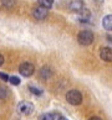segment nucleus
Instances as JSON below:
<instances>
[{
    "instance_id": "1",
    "label": "nucleus",
    "mask_w": 112,
    "mask_h": 120,
    "mask_svg": "<svg viewBox=\"0 0 112 120\" xmlns=\"http://www.w3.org/2000/svg\"><path fill=\"white\" fill-rule=\"evenodd\" d=\"M77 41L82 46H88L93 41V34L90 30H83L77 35Z\"/></svg>"
},
{
    "instance_id": "2",
    "label": "nucleus",
    "mask_w": 112,
    "mask_h": 120,
    "mask_svg": "<svg viewBox=\"0 0 112 120\" xmlns=\"http://www.w3.org/2000/svg\"><path fill=\"white\" fill-rule=\"evenodd\" d=\"M66 100L69 101L71 105H79V104L82 103V94L76 89L69 90L66 94Z\"/></svg>"
},
{
    "instance_id": "3",
    "label": "nucleus",
    "mask_w": 112,
    "mask_h": 120,
    "mask_svg": "<svg viewBox=\"0 0 112 120\" xmlns=\"http://www.w3.org/2000/svg\"><path fill=\"white\" fill-rule=\"evenodd\" d=\"M19 72L22 77H31L35 72V67H34L33 63H30V62H24V63L20 64Z\"/></svg>"
},
{
    "instance_id": "4",
    "label": "nucleus",
    "mask_w": 112,
    "mask_h": 120,
    "mask_svg": "<svg viewBox=\"0 0 112 120\" xmlns=\"http://www.w3.org/2000/svg\"><path fill=\"white\" fill-rule=\"evenodd\" d=\"M17 110L24 115H30L34 112V104L30 101H20L17 104Z\"/></svg>"
},
{
    "instance_id": "5",
    "label": "nucleus",
    "mask_w": 112,
    "mask_h": 120,
    "mask_svg": "<svg viewBox=\"0 0 112 120\" xmlns=\"http://www.w3.org/2000/svg\"><path fill=\"white\" fill-rule=\"evenodd\" d=\"M33 16L36 20H44V19H46V16H47V9H45L42 6H36L33 10Z\"/></svg>"
},
{
    "instance_id": "6",
    "label": "nucleus",
    "mask_w": 112,
    "mask_h": 120,
    "mask_svg": "<svg viewBox=\"0 0 112 120\" xmlns=\"http://www.w3.org/2000/svg\"><path fill=\"white\" fill-rule=\"evenodd\" d=\"M69 8H70L71 11L79 12V11H81L82 9L85 8V3H83V0H70Z\"/></svg>"
},
{
    "instance_id": "7",
    "label": "nucleus",
    "mask_w": 112,
    "mask_h": 120,
    "mask_svg": "<svg viewBox=\"0 0 112 120\" xmlns=\"http://www.w3.org/2000/svg\"><path fill=\"white\" fill-rule=\"evenodd\" d=\"M100 57L105 62H112V48L111 47H102L100 50Z\"/></svg>"
},
{
    "instance_id": "8",
    "label": "nucleus",
    "mask_w": 112,
    "mask_h": 120,
    "mask_svg": "<svg viewBox=\"0 0 112 120\" xmlns=\"http://www.w3.org/2000/svg\"><path fill=\"white\" fill-rule=\"evenodd\" d=\"M77 19L80 22H88L90 19H91V11L88 9H82L81 11L77 12Z\"/></svg>"
},
{
    "instance_id": "9",
    "label": "nucleus",
    "mask_w": 112,
    "mask_h": 120,
    "mask_svg": "<svg viewBox=\"0 0 112 120\" xmlns=\"http://www.w3.org/2000/svg\"><path fill=\"white\" fill-rule=\"evenodd\" d=\"M52 75H54V71L50 66H44V67L40 69V77H41V79L46 81V79L51 78Z\"/></svg>"
},
{
    "instance_id": "10",
    "label": "nucleus",
    "mask_w": 112,
    "mask_h": 120,
    "mask_svg": "<svg viewBox=\"0 0 112 120\" xmlns=\"http://www.w3.org/2000/svg\"><path fill=\"white\" fill-rule=\"evenodd\" d=\"M102 26L107 31H112V15H106L102 19Z\"/></svg>"
},
{
    "instance_id": "11",
    "label": "nucleus",
    "mask_w": 112,
    "mask_h": 120,
    "mask_svg": "<svg viewBox=\"0 0 112 120\" xmlns=\"http://www.w3.org/2000/svg\"><path fill=\"white\" fill-rule=\"evenodd\" d=\"M59 118V114H56L55 112H51V113H45L40 116V120H56Z\"/></svg>"
},
{
    "instance_id": "12",
    "label": "nucleus",
    "mask_w": 112,
    "mask_h": 120,
    "mask_svg": "<svg viewBox=\"0 0 112 120\" xmlns=\"http://www.w3.org/2000/svg\"><path fill=\"white\" fill-rule=\"evenodd\" d=\"M52 4H54V0H39V5L47 9V10L52 8Z\"/></svg>"
},
{
    "instance_id": "13",
    "label": "nucleus",
    "mask_w": 112,
    "mask_h": 120,
    "mask_svg": "<svg viewBox=\"0 0 112 120\" xmlns=\"http://www.w3.org/2000/svg\"><path fill=\"white\" fill-rule=\"evenodd\" d=\"M1 4L4 8L6 9H11L15 6V0H1Z\"/></svg>"
},
{
    "instance_id": "14",
    "label": "nucleus",
    "mask_w": 112,
    "mask_h": 120,
    "mask_svg": "<svg viewBox=\"0 0 112 120\" xmlns=\"http://www.w3.org/2000/svg\"><path fill=\"white\" fill-rule=\"evenodd\" d=\"M8 94H9L8 88L4 87V86H0V99H6Z\"/></svg>"
},
{
    "instance_id": "15",
    "label": "nucleus",
    "mask_w": 112,
    "mask_h": 120,
    "mask_svg": "<svg viewBox=\"0 0 112 120\" xmlns=\"http://www.w3.org/2000/svg\"><path fill=\"white\" fill-rule=\"evenodd\" d=\"M29 90L33 93L34 95H41V94H42V90L40 89V88L34 87V86H29Z\"/></svg>"
},
{
    "instance_id": "16",
    "label": "nucleus",
    "mask_w": 112,
    "mask_h": 120,
    "mask_svg": "<svg viewBox=\"0 0 112 120\" xmlns=\"http://www.w3.org/2000/svg\"><path fill=\"white\" fill-rule=\"evenodd\" d=\"M9 82H10L12 86H19L20 84V78L16 77V75H11V77H9Z\"/></svg>"
},
{
    "instance_id": "17",
    "label": "nucleus",
    "mask_w": 112,
    "mask_h": 120,
    "mask_svg": "<svg viewBox=\"0 0 112 120\" xmlns=\"http://www.w3.org/2000/svg\"><path fill=\"white\" fill-rule=\"evenodd\" d=\"M0 78H1L3 81H5V82H8V81H9V75H8V74H5V73H3V72H0Z\"/></svg>"
},
{
    "instance_id": "18",
    "label": "nucleus",
    "mask_w": 112,
    "mask_h": 120,
    "mask_svg": "<svg viewBox=\"0 0 112 120\" xmlns=\"http://www.w3.org/2000/svg\"><path fill=\"white\" fill-rule=\"evenodd\" d=\"M3 63H4V57H3L1 55H0V67L3 66Z\"/></svg>"
},
{
    "instance_id": "19",
    "label": "nucleus",
    "mask_w": 112,
    "mask_h": 120,
    "mask_svg": "<svg viewBox=\"0 0 112 120\" xmlns=\"http://www.w3.org/2000/svg\"><path fill=\"white\" fill-rule=\"evenodd\" d=\"M88 120H101L100 118H97V116H92V118H90Z\"/></svg>"
},
{
    "instance_id": "20",
    "label": "nucleus",
    "mask_w": 112,
    "mask_h": 120,
    "mask_svg": "<svg viewBox=\"0 0 112 120\" xmlns=\"http://www.w3.org/2000/svg\"><path fill=\"white\" fill-rule=\"evenodd\" d=\"M57 120H69V119L65 118V116H59V118H57Z\"/></svg>"
}]
</instances>
